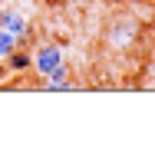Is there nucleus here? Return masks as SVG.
<instances>
[{
  "label": "nucleus",
  "instance_id": "nucleus-1",
  "mask_svg": "<svg viewBox=\"0 0 155 145\" xmlns=\"http://www.w3.org/2000/svg\"><path fill=\"white\" fill-rule=\"evenodd\" d=\"M33 73H40L43 79H66L63 50L56 43H43V46L33 50Z\"/></svg>",
  "mask_w": 155,
  "mask_h": 145
},
{
  "label": "nucleus",
  "instance_id": "nucleus-4",
  "mask_svg": "<svg viewBox=\"0 0 155 145\" xmlns=\"http://www.w3.org/2000/svg\"><path fill=\"white\" fill-rule=\"evenodd\" d=\"M13 50H17V36L7 33V30H0V59H7Z\"/></svg>",
  "mask_w": 155,
  "mask_h": 145
},
{
  "label": "nucleus",
  "instance_id": "nucleus-5",
  "mask_svg": "<svg viewBox=\"0 0 155 145\" xmlns=\"http://www.w3.org/2000/svg\"><path fill=\"white\" fill-rule=\"evenodd\" d=\"M43 89H46V92H66V89H69V83H66V79H46V83H43Z\"/></svg>",
  "mask_w": 155,
  "mask_h": 145
},
{
  "label": "nucleus",
  "instance_id": "nucleus-7",
  "mask_svg": "<svg viewBox=\"0 0 155 145\" xmlns=\"http://www.w3.org/2000/svg\"><path fill=\"white\" fill-rule=\"evenodd\" d=\"M112 3H125V0H112Z\"/></svg>",
  "mask_w": 155,
  "mask_h": 145
},
{
  "label": "nucleus",
  "instance_id": "nucleus-6",
  "mask_svg": "<svg viewBox=\"0 0 155 145\" xmlns=\"http://www.w3.org/2000/svg\"><path fill=\"white\" fill-rule=\"evenodd\" d=\"M7 76H10V69H7V63H3V59H0V83H3V79H7Z\"/></svg>",
  "mask_w": 155,
  "mask_h": 145
},
{
  "label": "nucleus",
  "instance_id": "nucleus-3",
  "mask_svg": "<svg viewBox=\"0 0 155 145\" xmlns=\"http://www.w3.org/2000/svg\"><path fill=\"white\" fill-rule=\"evenodd\" d=\"M3 63H7V69H10V73H27V69L33 66V53H30V50H23V46H17V50L3 59Z\"/></svg>",
  "mask_w": 155,
  "mask_h": 145
},
{
  "label": "nucleus",
  "instance_id": "nucleus-2",
  "mask_svg": "<svg viewBox=\"0 0 155 145\" xmlns=\"http://www.w3.org/2000/svg\"><path fill=\"white\" fill-rule=\"evenodd\" d=\"M0 30L20 36L23 30H30V20H27L23 13H17V10H0Z\"/></svg>",
  "mask_w": 155,
  "mask_h": 145
}]
</instances>
